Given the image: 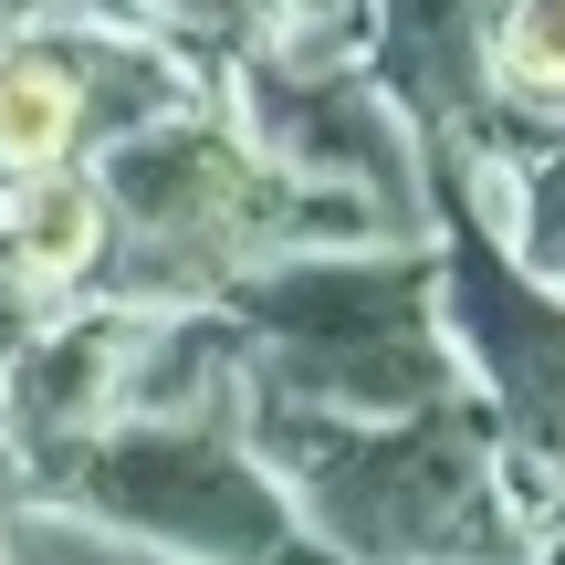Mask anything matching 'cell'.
I'll return each instance as SVG.
<instances>
[{"label": "cell", "mask_w": 565, "mask_h": 565, "mask_svg": "<svg viewBox=\"0 0 565 565\" xmlns=\"http://www.w3.org/2000/svg\"><path fill=\"white\" fill-rule=\"evenodd\" d=\"M11 252H21V273H32V282L95 273V252H105V189L84 179V168L21 179V200H11Z\"/></svg>", "instance_id": "7a4b0ae2"}, {"label": "cell", "mask_w": 565, "mask_h": 565, "mask_svg": "<svg viewBox=\"0 0 565 565\" xmlns=\"http://www.w3.org/2000/svg\"><path fill=\"white\" fill-rule=\"evenodd\" d=\"M492 74L534 105H565V0H503L492 11Z\"/></svg>", "instance_id": "3957f363"}, {"label": "cell", "mask_w": 565, "mask_h": 565, "mask_svg": "<svg viewBox=\"0 0 565 565\" xmlns=\"http://www.w3.org/2000/svg\"><path fill=\"white\" fill-rule=\"evenodd\" d=\"M84 147V74L63 53H11L0 63V168L11 179H53Z\"/></svg>", "instance_id": "6da1fadb"}]
</instances>
